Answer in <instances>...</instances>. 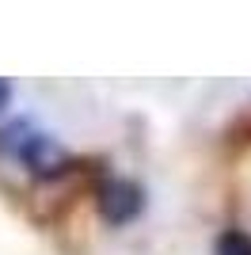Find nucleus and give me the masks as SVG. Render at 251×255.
<instances>
[{"label":"nucleus","mask_w":251,"mask_h":255,"mask_svg":"<svg viewBox=\"0 0 251 255\" xmlns=\"http://www.w3.org/2000/svg\"><path fill=\"white\" fill-rule=\"evenodd\" d=\"M95 202H99V213H103L107 225H129L137 213L145 210V191L129 179H111L99 187Z\"/></svg>","instance_id":"f257e3e1"},{"label":"nucleus","mask_w":251,"mask_h":255,"mask_svg":"<svg viewBox=\"0 0 251 255\" xmlns=\"http://www.w3.org/2000/svg\"><path fill=\"white\" fill-rule=\"evenodd\" d=\"M8 103H11V84H8V80H0V115L8 111Z\"/></svg>","instance_id":"20e7f679"},{"label":"nucleus","mask_w":251,"mask_h":255,"mask_svg":"<svg viewBox=\"0 0 251 255\" xmlns=\"http://www.w3.org/2000/svg\"><path fill=\"white\" fill-rule=\"evenodd\" d=\"M15 156H19L34 175H53V171L65 168V152L57 149V141H50L46 133H31V137L19 145Z\"/></svg>","instance_id":"f03ea898"},{"label":"nucleus","mask_w":251,"mask_h":255,"mask_svg":"<svg viewBox=\"0 0 251 255\" xmlns=\"http://www.w3.org/2000/svg\"><path fill=\"white\" fill-rule=\"evenodd\" d=\"M217 255H251V236L244 233V229H225V233L217 236V248H213Z\"/></svg>","instance_id":"7ed1b4c3"}]
</instances>
